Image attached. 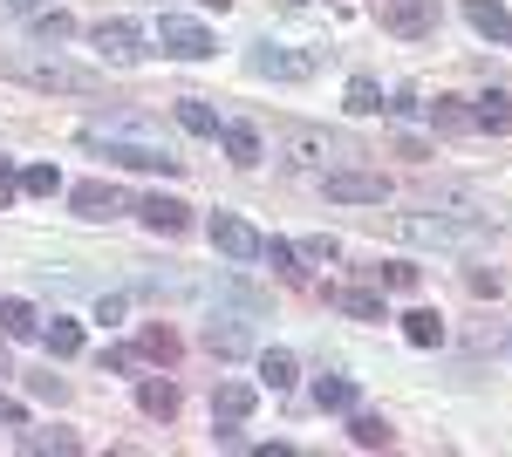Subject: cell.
Segmentation results:
<instances>
[{"mask_svg": "<svg viewBox=\"0 0 512 457\" xmlns=\"http://www.w3.org/2000/svg\"><path fill=\"white\" fill-rule=\"evenodd\" d=\"M342 110L376 116V110H383V82H376V76H349V103H342Z\"/></svg>", "mask_w": 512, "mask_h": 457, "instance_id": "cb8c5ba5", "label": "cell"}, {"mask_svg": "<svg viewBox=\"0 0 512 457\" xmlns=\"http://www.w3.org/2000/svg\"><path fill=\"white\" fill-rule=\"evenodd\" d=\"M376 21L403 41H424L437 28V0H376Z\"/></svg>", "mask_w": 512, "mask_h": 457, "instance_id": "5b68a950", "label": "cell"}, {"mask_svg": "<svg viewBox=\"0 0 512 457\" xmlns=\"http://www.w3.org/2000/svg\"><path fill=\"white\" fill-rule=\"evenodd\" d=\"M137 219H144L151 232H164V239H178V232L192 226V212H185L178 198H164V191H158V198H144V205H137Z\"/></svg>", "mask_w": 512, "mask_h": 457, "instance_id": "8fae6325", "label": "cell"}, {"mask_svg": "<svg viewBox=\"0 0 512 457\" xmlns=\"http://www.w3.org/2000/svg\"><path fill=\"white\" fill-rule=\"evenodd\" d=\"M219 144H226V157H233L239 171H253V164L267 157V144H260V130H253V123H219Z\"/></svg>", "mask_w": 512, "mask_h": 457, "instance_id": "7c38bea8", "label": "cell"}, {"mask_svg": "<svg viewBox=\"0 0 512 457\" xmlns=\"http://www.w3.org/2000/svg\"><path fill=\"white\" fill-rule=\"evenodd\" d=\"M0 178H7V157H0Z\"/></svg>", "mask_w": 512, "mask_h": 457, "instance_id": "60d3db41", "label": "cell"}, {"mask_svg": "<svg viewBox=\"0 0 512 457\" xmlns=\"http://www.w3.org/2000/svg\"><path fill=\"white\" fill-rule=\"evenodd\" d=\"M328 301L342 307V314H349V321H383V301H376V294H369V287H335V294H328Z\"/></svg>", "mask_w": 512, "mask_h": 457, "instance_id": "d6986e66", "label": "cell"}, {"mask_svg": "<svg viewBox=\"0 0 512 457\" xmlns=\"http://www.w3.org/2000/svg\"><path fill=\"white\" fill-rule=\"evenodd\" d=\"M335 253H342V246H335V239H328V232H321V239H308V246H301V260H315V267H328V260H335Z\"/></svg>", "mask_w": 512, "mask_h": 457, "instance_id": "836d02e7", "label": "cell"}, {"mask_svg": "<svg viewBox=\"0 0 512 457\" xmlns=\"http://www.w3.org/2000/svg\"><path fill=\"white\" fill-rule=\"evenodd\" d=\"M403 342L410 348H437L444 342V321H437L431 307H410V314H403Z\"/></svg>", "mask_w": 512, "mask_h": 457, "instance_id": "e0dca14e", "label": "cell"}, {"mask_svg": "<svg viewBox=\"0 0 512 457\" xmlns=\"http://www.w3.org/2000/svg\"><path fill=\"white\" fill-rule=\"evenodd\" d=\"M369 280H376V287H390V294H417V267H403V260H390V267H369Z\"/></svg>", "mask_w": 512, "mask_h": 457, "instance_id": "4dcf8cb0", "label": "cell"}, {"mask_svg": "<svg viewBox=\"0 0 512 457\" xmlns=\"http://www.w3.org/2000/svg\"><path fill=\"white\" fill-rule=\"evenodd\" d=\"M178 123H185L192 137H219V110H212V103H198V96L178 103Z\"/></svg>", "mask_w": 512, "mask_h": 457, "instance_id": "d4e9b609", "label": "cell"}, {"mask_svg": "<svg viewBox=\"0 0 512 457\" xmlns=\"http://www.w3.org/2000/svg\"><path fill=\"white\" fill-rule=\"evenodd\" d=\"M321 191L335 205H383L390 198V178H376V171H321Z\"/></svg>", "mask_w": 512, "mask_h": 457, "instance_id": "8992f818", "label": "cell"}, {"mask_svg": "<svg viewBox=\"0 0 512 457\" xmlns=\"http://www.w3.org/2000/svg\"><path fill=\"white\" fill-rule=\"evenodd\" d=\"M465 21H472L485 41H512V14L499 0H465Z\"/></svg>", "mask_w": 512, "mask_h": 457, "instance_id": "5bb4252c", "label": "cell"}, {"mask_svg": "<svg viewBox=\"0 0 512 457\" xmlns=\"http://www.w3.org/2000/svg\"><path fill=\"white\" fill-rule=\"evenodd\" d=\"M0 335L28 342V335H41V314H35L28 301H0Z\"/></svg>", "mask_w": 512, "mask_h": 457, "instance_id": "ffe728a7", "label": "cell"}, {"mask_svg": "<svg viewBox=\"0 0 512 457\" xmlns=\"http://www.w3.org/2000/svg\"><path fill=\"white\" fill-rule=\"evenodd\" d=\"M103 369H110V376H130V369H137V348H103Z\"/></svg>", "mask_w": 512, "mask_h": 457, "instance_id": "e575fe53", "label": "cell"}, {"mask_svg": "<svg viewBox=\"0 0 512 457\" xmlns=\"http://www.w3.org/2000/svg\"><path fill=\"white\" fill-rule=\"evenodd\" d=\"M158 48L171 55V62H205L219 41H212V28L192 21V14H164V21H158Z\"/></svg>", "mask_w": 512, "mask_h": 457, "instance_id": "277c9868", "label": "cell"}, {"mask_svg": "<svg viewBox=\"0 0 512 457\" xmlns=\"http://www.w3.org/2000/svg\"><path fill=\"white\" fill-rule=\"evenodd\" d=\"M205 348H212L219 362H239V355H246V328H239V321H205Z\"/></svg>", "mask_w": 512, "mask_h": 457, "instance_id": "2e32d148", "label": "cell"}, {"mask_svg": "<svg viewBox=\"0 0 512 457\" xmlns=\"http://www.w3.org/2000/svg\"><path fill=\"white\" fill-rule=\"evenodd\" d=\"M21 451H62V457H76L82 451V444H76V437H69V430H21Z\"/></svg>", "mask_w": 512, "mask_h": 457, "instance_id": "484cf974", "label": "cell"}, {"mask_svg": "<svg viewBox=\"0 0 512 457\" xmlns=\"http://www.w3.org/2000/svg\"><path fill=\"white\" fill-rule=\"evenodd\" d=\"M96 321L117 328V321H123V294H103V301H96Z\"/></svg>", "mask_w": 512, "mask_h": 457, "instance_id": "8d00e7d4", "label": "cell"}, {"mask_svg": "<svg viewBox=\"0 0 512 457\" xmlns=\"http://www.w3.org/2000/svg\"><path fill=\"white\" fill-rule=\"evenodd\" d=\"M253 403H260V389H253V382H219V396H212V417L246 423V417H253Z\"/></svg>", "mask_w": 512, "mask_h": 457, "instance_id": "9a60e30c", "label": "cell"}, {"mask_svg": "<svg viewBox=\"0 0 512 457\" xmlns=\"http://www.w3.org/2000/svg\"><path fill=\"white\" fill-rule=\"evenodd\" d=\"M96 48H103V62H117V69H137V62H144L137 21H96Z\"/></svg>", "mask_w": 512, "mask_h": 457, "instance_id": "ba28073f", "label": "cell"}, {"mask_svg": "<svg viewBox=\"0 0 512 457\" xmlns=\"http://www.w3.org/2000/svg\"><path fill=\"white\" fill-rule=\"evenodd\" d=\"M137 410H144V417H158V423H171V417H178V382L144 376V382H137Z\"/></svg>", "mask_w": 512, "mask_h": 457, "instance_id": "4fadbf2b", "label": "cell"}, {"mask_svg": "<svg viewBox=\"0 0 512 457\" xmlns=\"http://www.w3.org/2000/svg\"><path fill=\"white\" fill-rule=\"evenodd\" d=\"M349 437L362 444V451H390V437H396V430H390L383 417H369V410H355V417H349Z\"/></svg>", "mask_w": 512, "mask_h": 457, "instance_id": "44dd1931", "label": "cell"}, {"mask_svg": "<svg viewBox=\"0 0 512 457\" xmlns=\"http://www.w3.org/2000/svg\"><path fill=\"white\" fill-rule=\"evenodd\" d=\"M478 130H512V96L506 89H492V96H478Z\"/></svg>", "mask_w": 512, "mask_h": 457, "instance_id": "603a6c76", "label": "cell"}, {"mask_svg": "<svg viewBox=\"0 0 512 457\" xmlns=\"http://www.w3.org/2000/svg\"><path fill=\"white\" fill-rule=\"evenodd\" d=\"M69 205H76V219H96V226H103V219H117V212H130V205H123V191L103 185V178L76 185V191H69Z\"/></svg>", "mask_w": 512, "mask_h": 457, "instance_id": "9c48e42d", "label": "cell"}, {"mask_svg": "<svg viewBox=\"0 0 512 457\" xmlns=\"http://www.w3.org/2000/svg\"><path fill=\"white\" fill-rule=\"evenodd\" d=\"M69 35H76L69 14H35V41H69Z\"/></svg>", "mask_w": 512, "mask_h": 457, "instance_id": "d6a6232c", "label": "cell"}, {"mask_svg": "<svg viewBox=\"0 0 512 457\" xmlns=\"http://www.w3.org/2000/svg\"><path fill=\"white\" fill-rule=\"evenodd\" d=\"M315 403H321V410H355V382L349 376H321L315 382Z\"/></svg>", "mask_w": 512, "mask_h": 457, "instance_id": "83f0119b", "label": "cell"}, {"mask_svg": "<svg viewBox=\"0 0 512 457\" xmlns=\"http://www.w3.org/2000/svg\"><path fill=\"white\" fill-rule=\"evenodd\" d=\"M35 396L41 403H69V382L62 376H35Z\"/></svg>", "mask_w": 512, "mask_h": 457, "instance_id": "d590c367", "label": "cell"}, {"mask_svg": "<svg viewBox=\"0 0 512 457\" xmlns=\"http://www.w3.org/2000/svg\"><path fill=\"white\" fill-rule=\"evenodd\" d=\"M82 151L110 157V164H123V171H164V178L185 164V157H171V144H158V137H130V130H103V123L82 130Z\"/></svg>", "mask_w": 512, "mask_h": 457, "instance_id": "7a4b0ae2", "label": "cell"}, {"mask_svg": "<svg viewBox=\"0 0 512 457\" xmlns=\"http://www.w3.org/2000/svg\"><path fill=\"white\" fill-rule=\"evenodd\" d=\"M396 239H410V246H437V253H465L478 246V226H458V219H444V212H403L396 219Z\"/></svg>", "mask_w": 512, "mask_h": 457, "instance_id": "3957f363", "label": "cell"}, {"mask_svg": "<svg viewBox=\"0 0 512 457\" xmlns=\"http://www.w3.org/2000/svg\"><path fill=\"white\" fill-rule=\"evenodd\" d=\"M21 191H28V198H55V191H62V171H55V164H28V171H21Z\"/></svg>", "mask_w": 512, "mask_h": 457, "instance_id": "f546056e", "label": "cell"}, {"mask_svg": "<svg viewBox=\"0 0 512 457\" xmlns=\"http://www.w3.org/2000/svg\"><path fill=\"white\" fill-rule=\"evenodd\" d=\"M137 355H144V362H164V369H171V362H178V335H171L164 321H151V328H144V342H137Z\"/></svg>", "mask_w": 512, "mask_h": 457, "instance_id": "7402d4cb", "label": "cell"}, {"mask_svg": "<svg viewBox=\"0 0 512 457\" xmlns=\"http://www.w3.org/2000/svg\"><path fill=\"white\" fill-rule=\"evenodd\" d=\"M260 382H267V389H294V355H287V348H267V355H260Z\"/></svg>", "mask_w": 512, "mask_h": 457, "instance_id": "4316f807", "label": "cell"}, {"mask_svg": "<svg viewBox=\"0 0 512 457\" xmlns=\"http://www.w3.org/2000/svg\"><path fill=\"white\" fill-rule=\"evenodd\" d=\"M212 246H219L226 260H260V232L246 226V219H233V212L212 219Z\"/></svg>", "mask_w": 512, "mask_h": 457, "instance_id": "30bf717a", "label": "cell"}, {"mask_svg": "<svg viewBox=\"0 0 512 457\" xmlns=\"http://www.w3.org/2000/svg\"><path fill=\"white\" fill-rule=\"evenodd\" d=\"M41 342H48V355H55V362H62V355H76V348H82V321H69V314L41 321Z\"/></svg>", "mask_w": 512, "mask_h": 457, "instance_id": "ac0fdd59", "label": "cell"}, {"mask_svg": "<svg viewBox=\"0 0 512 457\" xmlns=\"http://www.w3.org/2000/svg\"><path fill=\"white\" fill-rule=\"evenodd\" d=\"M260 260H267L274 273H287V280H301V253H294L287 239H260Z\"/></svg>", "mask_w": 512, "mask_h": 457, "instance_id": "f1b7e54d", "label": "cell"}, {"mask_svg": "<svg viewBox=\"0 0 512 457\" xmlns=\"http://www.w3.org/2000/svg\"><path fill=\"white\" fill-rule=\"evenodd\" d=\"M205 7H219V14H226V7H233V0H205Z\"/></svg>", "mask_w": 512, "mask_h": 457, "instance_id": "ab89813d", "label": "cell"}, {"mask_svg": "<svg viewBox=\"0 0 512 457\" xmlns=\"http://www.w3.org/2000/svg\"><path fill=\"white\" fill-rule=\"evenodd\" d=\"M0 76H7V82H28V89H41V96H96V89H103V76H96V69L62 62V55H48V48L0 55Z\"/></svg>", "mask_w": 512, "mask_h": 457, "instance_id": "6da1fadb", "label": "cell"}, {"mask_svg": "<svg viewBox=\"0 0 512 457\" xmlns=\"http://www.w3.org/2000/svg\"><path fill=\"white\" fill-rule=\"evenodd\" d=\"M0 376H14V362H7V348H0Z\"/></svg>", "mask_w": 512, "mask_h": 457, "instance_id": "f35d334b", "label": "cell"}, {"mask_svg": "<svg viewBox=\"0 0 512 457\" xmlns=\"http://www.w3.org/2000/svg\"><path fill=\"white\" fill-rule=\"evenodd\" d=\"M0 423H14V430H21V423H28V410H21V403H7V396H0Z\"/></svg>", "mask_w": 512, "mask_h": 457, "instance_id": "74e56055", "label": "cell"}, {"mask_svg": "<svg viewBox=\"0 0 512 457\" xmlns=\"http://www.w3.org/2000/svg\"><path fill=\"white\" fill-rule=\"evenodd\" d=\"M246 69H253L260 82H308V76H315L308 55H287V48H274V41H260V48L246 55Z\"/></svg>", "mask_w": 512, "mask_h": 457, "instance_id": "52a82bcc", "label": "cell"}, {"mask_svg": "<svg viewBox=\"0 0 512 457\" xmlns=\"http://www.w3.org/2000/svg\"><path fill=\"white\" fill-rule=\"evenodd\" d=\"M431 116H437V130H478V116H472V110H458L451 96H444V103H431Z\"/></svg>", "mask_w": 512, "mask_h": 457, "instance_id": "1f68e13d", "label": "cell"}]
</instances>
